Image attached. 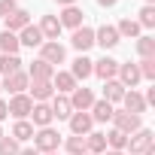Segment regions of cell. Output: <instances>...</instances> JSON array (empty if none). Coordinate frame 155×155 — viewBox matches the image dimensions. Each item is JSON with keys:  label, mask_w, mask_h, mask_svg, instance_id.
Masks as SVG:
<instances>
[{"label": "cell", "mask_w": 155, "mask_h": 155, "mask_svg": "<svg viewBox=\"0 0 155 155\" xmlns=\"http://www.w3.org/2000/svg\"><path fill=\"white\" fill-rule=\"evenodd\" d=\"M18 140H12L9 134H3V137H0V155H18Z\"/></svg>", "instance_id": "d590c367"}, {"label": "cell", "mask_w": 155, "mask_h": 155, "mask_svg": "<svg viewBox=\"0 0 155 155\" xmlns=\"http://www.w3.org/2000/svg\"><path fill=\"white\" fill-rule=\"evenodd\" d=\"M40 34H43V40H52V43H58V37H61V21H58V15H43L40 18Z\"/></svg>", "instance_id": "ac0fdd59"}, {"label": "cell", "mask_w": 155, "mask_h": 155, "mask_svg": "<svg viewBox=\"0 0 155 155\" xmlns=\"http://www.w3.org/2000/svg\"><path fill=\"white\" fill-rule=\"evenodd\" d=\"M0 82H3V91H9V97H12V94H25V91H28V85H31V79H28V73H25V70L3 76Z\"/></svg>", "instance_id": "30bf717a"}, {"label": "cell", "mask_w": 155, "mask_h": 155, "mask_svg": "<svg viewBox=\"0 0 155 155\" xmlns=\"http://www.w3.org/2000/svg\"><path fill=\"white\" fill-rule=\"evenodd\" d=\"M116 3H119V0H97V6H101V9H113Z\"/></svg>", "instance_id": "f35d334b"}, {"label": "cell", "mask_w": 155, "mask_h": 155, "mask_svg": "<svg viewBox=\"0 0 155 155\" xmlns=\"http://www.w3.org/2000/svg\"><path fill=\"white\" fill-rule=\"evenodd\" d=\"M85 152H88V155H104V152H107V137H104L101 131L85 134Z\"/></svg>", "instance_id": "484cf974"}, {"label": "cell", "mask_w": 155, "mask_h": 155, "mask_svg": "<svg viewBox=\"0 0 155 155\" xmlns=\"http://www.w3.org/2000/svg\"><path fill=\"white\" fill-rule=\"evenodd\" d=\"M58 21H61V28L76 31V28H82V25H85V9H82L79 3H76V6H64L61 15H58Z\"/></svg>", "instance_id": "ba28073f"}, {"label": "cell", "mask_w": 155, "mask_h": 155, "mask_svg": "<svg viewBox=\"0 0 155 155\" xmlns=\"http://www.w3.org/2000/svg\"><path fill=\"white\" fill-rule=\"evenodd\" d=\"M104 155H128V152H116V149H107Z\"/></svg>", "instance_id": "b9f144b4"}, {"label": "cell", "mask_w": 155, "mask_h": 155, "mask_svg": "<svg viewBox=\"0 0 155 155\" xmlns=\"http://www.w3.org/2000/svg\"><path fill=\"white\" fill-rule=\"evenodd\" d=\"M85 155H88V152H85Z\"/></svg>", "instance_id": "7dc6e473"}, {"label": "cell", "mask_w": 155, "mask_h": 155, "mask_svg": "<svg viewBox=\"0 0 155 155\" xmlns=\"http://www.w3.org/2000/svg\"><path fill=\"white\" fill-rule=\"evenodd\" d=\"M58 146H61V134H58L52 125L34 131V149H37L40 155H46V152H58Z\"/></svg>", "instance_id": "6da1fadb"}, {"label": "cell", "mask_w": 155, "mask_h": 155, "mask_svg": "<svg viewBox=\"0 0 155 155\" xmlns=\"http://www.w3.org/2000/svg\"><path fill=\"white\" fill-rule=\"evenodd\" d=\"M21 58L18 55H0V76H9V73H18L21 70Z\"/></svg>", "instance_id": "4dcf8cb0"}, {"label": "cell", "mask_w": 155, "mask_h": 155, "mask_svg": "<svg viewBox=\"0 0 155 155\" xmlns=\"http://www.w3.org/2000/svg\"><path fill=\"white\" fill-rule=\"evenodd\" d=\"M125 91H128V88H125L119 79H107V82H104V101H107V104H113V107H119V104H122Z\"/></svg>", "instance_id": "cb8c5ba5"}, {"label": "cell", "mask_w": 155, "mask_h": 155, "mask_svg": "<svg viewBox=\"0 0 155 155\" xmlns=\"http://www.w3.org/2000/svg\"><path fill=\"white\" fill-rule=\"evenodd\" d=\"M122 43V37H119V31H116V25H101L97 31H94V46H101L104 52H110V49H116Z\"/></svg>", "instance_id": "5b68a950"}, {"label": "cell", "mask_w": 155, "mask_h": 155, "mask_svg": "<svg viewBox=\"0 0 155 155\" xmlns=\"http://www.w3.org/2000/svg\"><path fill=\"white\" fill-rule=\"evenodd\" d=\"M146 6H155V0H146Z\"/></svg>", "instance_id": "7bdbcfd3"}, {"label": "cell", "mask_w": 155, "mask_h": 155, "mask_svg": "<svg viewBox=\"0 0 155 155\" xmlns=\"http://www.w3.org/2000/svg\"><path fill=\"white\" fill-rule=\"evenodd\" d=\"M122 110H125V113H134V116H143L149 107H146V101H143V94H140L137 88H128L125 97H122Z\"/></svg>", "instance_id": "4fadbf2b"}, {"label": "cell", "mask_w": 155, "mask_h": 155, "mask_svg": "<svg viewBox=\"0 0 155 155\" xmlns=\"http://www.w3.org/2000/svg\"><path fill=\"white\" fill-rule=\"evenodd\" d=\"M46 155H58V152H46Z\"/></svg>", "instance_id": "f6af8a7d"}, {"label": "cell", "mask_w": 155, "mask_h": 155, "mask_svg": "<svg viewBox=\"0 0 155 155\" xmlns=\"http://www.w3.org/2000/svg\"><path fill=\"white\" fill-rule=\"evenodd\" d=\"M116 79L125 85V88H137L140 85V70H137V64H119V73H116Z\"/></svg>", "instance_id": "44dd1931"}, {"label": "cell", "mask_w": 155, "mask_h": 155, "mask_svg": "<svg viewBox=\"0 0 155 155\" xmlns=\"http://www.w3.org/2000/svg\"><path fill=\"white\" fill-rule=\"evenodd\" d=\"M18 37L9 31H0V55H18Z\"/></svg>", "instance_id": "f1b7e54d"}, {"label": "cell", "mask_w": 155, "mask_h": 155, "mask_svg": "<svg viewBox=\"0 0 155 155\" xmlns=\"http://www.w3.org/2000/svg\"><path fill=\"white\" fill-rule=\"evenodd\" d=\"M113 128L131 137V134H137L143 128V116H134V113H125V110H113Z\"/></svg>", "instance_id": "7a4b0ae2"}, {"label": "cell", "mask_w": 155, "mask_h": 155, "mask_svg": "<svg viewBox=\"0 0 155 155\" xmlns=\"http://www.w3.org/2000/svg\"><path fill=\"white\" fill-rule=\"evenodd\" d=\"M49 107H52V116H55L58 122H67V119L73 116V107H70V97H67V94H55Z\"/></svg>", "instance_id": "d4e9b609"}, {"label": "cell", "mask_w": 155, "mask_h": 155, "mask_svg": "<svg viewBox=\"0 0 155 155\" xmlns=\"http://www.w3.org/2000/svg\"><path fill=\"white\" fill-rule=\"evenodd\" d=\"M76 85H79V82L70 76V70H55V76H52V88H55V94H70Z\"/></svg>", "instance_id": "7402d4cb"}, {"label": "cell", "mask_w": 155, "mask_h": 155, "mask_svg": "<svg viewBox=\"0 0 155 155\" xmlns=\"http://www.w3.org/2000/svg\"><path fill=\"white\" fill-rule=\"evenodd\" d=\"M134 21H137L140 28H146V31H152V28H155V6H146V3H143Z\"/></svg>", "instance_id": "1f68e13d"}, {"label": "cell", "mask_w": 155, "mask_h": 155, "mask_svg": "<svg viewBox=\"0 0 155 155\" xmlns=\"http://www.w3.org/2000/svg\"><path fill=\"white\" fill-rule=\"evenodd\" d=\"M34 131H37V128H34L28 119H18V122L12 125V134H9V137L18 140V143H25V140H34Z\"/></svg>", "instance_id": "83f0119b"}, {"label": "cell", "mask_w": 155, "mask_h": 155, "mask_svg": "<svg viewBox=\"0 0 155 155\" xmlns=\"http://www.w3.org/2000/svg\"><path fill=\"white\" fill-rule=\"evenodd\" d=\"M0 91H3V82H0Z\"/></svg>", "instance_id": "bcb514c9"}, {"label": "cell", "mask_w": 155, "mask_h": 155, "mask_svg": "<svg viewBox=\"0 0 155 155\" xmlns=\"http://www.w3.org/2000/svg\"><path fill=\"white\" fill-rule=\"evenodd\" d=\"M15 37H18V46H25V49H40V46L46 43L37 25H28V28H25V31H18Z\"/></svg>", "instance_id": "d6986e66"}, {"label": "cell", "mask_w": 155, "mask_h": 155, "mask_svg": "<svg viewBox=\"0 0 155 155\" xmlns=\"http://www.w3.org/2000/svg\"><path fill=\"white\" fill-rule=\"evenodd\" d=\"M28 122H31L34 128H49V125L55 122V116H52V107H49V104H34V110H31Z\"/></svg>", "instance_id": "9a60e30c"}, {"label": "cell", "mask_w": 155, "mask_h": 155, "mask_svg": "<svg viewBox=\"0 0 155 155\" xmlns=\"http://www.w3.org/2000/svg\"><path fill=\"white\" fill-rule=\"evenodd\" d=\"M134 46H137L140 61H143V58H155V37H152V34H140Z\"/></svg>", "instance_id": "4316f807"}, {"label": "cell", "mask_w": 155, "mask_h": 155, "mask_svg": "<svg viewBox=\"0 0 155 155\" xmlns=\"http://www.w3.org/2000/svg\"><path fill=\"white\" fill-rule=\"evenodd\" d=\"M28 97L34 104H49L55 97V88H52V79H43V82H31L28 85Z\"/></svg>", "instance_id": "8fae6325"}, {"label": "cell", "mask_w": 155, "mask_h": 155, "mask_svg": "<svg viewBox=\"0 0 155 155\" xmlns=\"http://www.w3.org/2000/svg\"><path fill=\"white\" fill-rule=\"evenodd\" d=\"M64 143V149H67V155H85V137H76V134H70L67 140H61Z\"/></svg>", "instance_id": "836d02e7"}, {"label": "cell", "mask_w": 155, "mask_h": 155, "mask_svg": "<svg viewBox=\"0 0 155 155\" xmlns=\"http://www.w3.org/2000/svg\"><path fill=\"white\" fill-rule=\"evenodd\" d=\"M6 110H9V116L18 122V119H28V116H31V110H34V101L28 97V91H25V94H12V97L6 101Z\"/></svg>", "instance_id": "8992f818"}, {"label": "cell", "mask_w": 155, "mask_h": 155, "mask_svg": "<svg viewBox=\"0 0 155 155\" xmlns=\"http://www.w3.org/2000/svg\"><path fill=\"white\" fill-rule=\"evenodd\" d=\"M119 64H122V61H116V58L104 55L101 61H94V73H91V76H101L104 82H107V79H116V73H119Z\"/></svg>", "instance_id": "2e32d148"}, {"label": "cell", "mask_w": 155, "mask_h": 155, "mask_svg": "<svg viewBox=\"0 0 155 155\" xmlns=\"http://www.w3.org/2000/svg\"><path fill=\"white\" fill-rule=\"evenodd\" d=\"M55 3H58V6L64 9V6H76V0H55Z\"/></svg>", "instance_id": "60d3db41"}, {"label": "cell", "mask_w": 155, "mask_h": 155, "mask_svg": "<svg viewBox=\"0 0 155 155\" xmlns=\"http://www.w3.org/2000/svg\"><path fill=\"white\" fill-rule=\"evenodd\" d=\"M113 110H116L113 104H107L104 97H97L88 113H91V122H94V125H107V122H113Z\"/></svg>", "instance_id": "ffe728a7"}, {"label": "cell", "mask_w": 155, "mask_h": 155, "mask_svg": "<svg viewBox=\"0 0 155 155\" xmlns=\"http://www.w3.org/2000/svg\"><path fill=\"white\" fill-rule=\"evenodd\" d=\"M3 21H6V28H3V31H9V34H18V31H25V28L31 25V12L18 6V9H15L12 15H6Z\"/></svg>", "instance_id": "603a6c76"}, {"label": "cell", "mask_w": 155, "mask_h": 155, "mask_svg": "<svg viewBox=\"0 0 155 155\" xmlns=\"http://www.w3.org/2000/svg\"><path fill=\"white\" fill-rule=\"evenodd\" d=\"M25 73H28V79H31V82H43V79H52V76H55V67L46 64L43 58H34V61L28 64Z\"/></svg>", "instance_id": "7c38bea8"}, {"label": "cell", "mask_w": 155, "mask_h": 155, "mask_svg": "<svg viewBox=\"0 0 155 155\" xmlns=\"http://www.w3.org/2000/svg\"><path fill=\"white\" fill-rule=\"evenodd\" d=\"M3 119H9V110H6V101L0 97V125H3Z\"/></svg>", "instance_id": "74e56055"}, {"label": "cell", "mask_w": 155, "mask_h": 155, "mask_svg": "<svg viewBox=\"0 0 155 155\" xmlns=\"http://www.w3.org/2000/svg\"><path fill=\"white\" fill-rule=\"evenodd\" d=\"M18 155H40V152H37L34 146H28V149H18Z\"/></svg>", "instance_id": "ab89813d"}, {"label": "cell", "mask_w": 155, "mask_h": 155, "mask_svg": "<svg viewBox=\"0 0 155 155\" xmlns=\"http://www.w3.org/2000/svg\"><path fill=\"white\" fill-rule=\"evenodd\" d=\"M91 73H94V61H91V58H85V55H79V58L70 64V76H73L76 82H85Z\"/></svg>", "instance_id": "e0dca14e"}, {"label": "cell", "mask_w": 155, "mask_h": 155, "mask_svg": "<svg viewBox=\"0 0 155 155\" xmlns=\"http://www.w3.org/2000/svg\"><path fill=\"white\" fill-rule=\"evenodd\" d=\"M67 97H70L73 113H88V110H91V104L97 101V97H94V91H91V88H85V85H76Z\"/></svg>", "instance_id": "277c9868"}, {"label": "cell", "mask_w": 155, "mask_h": 155, "mask_svg": "<svg viewBox=\"0 0 155 155\" xmlns=\"http://www.w3.org/2000/svg\"><path fill=\"white\" fill-rule=\"evenodd\" d=\"M40 58L58 70V64H64V61H67V52H64V46H61V43H52V40H46V43L40 46Z\"/></svg>", "instance_id": "52a82bcc"}, {"label": "cell", "mask_w": 155, "mask_h": 155, "mask_svg": "<svg viewBox=\"0 0 155 155\" xmlns=\"http://www.w3.org/2000/svg\"><path fill=\"white\" fill-rule=\"evenodd\" d=\"M107 149H116V152H125V146H128V134H122V131H116V128H110L107 134Z\"/></svg>", "instance_id": "f546056e"}, {"label": "cell", "mask_w": 155, "mask_h": 155, "mask_svg": "<svg viewBox=\"0 0 155 155\" xmlns=\"http://www.w3.org/2000/svg\"><path fill=\"white\" fill-rule=\"evenodd\" d=\"M0 137H3V125H0Z\"/></svg>", "instance_id": "ee69618b"}, {"label": "cell", "mask_w": 155, "mask_h": 155, "mask_svg": "<svg viewBox=\"0 0 155 155\" xmlns=\"http://www.w3.org/2000/svg\"><path fill=\"white\" fill-rule=\"evenodd\" d=\"M116 31H119V37H131V40H137L143 28H140V25H137L134 18H122V21L116 25Z\"/></svg>", "instance_id": "d6a6232c"}, {"label": "cell", "mask_w": 155, "mask_h": 155, "mask_svg": "<svg viewBox=\"0 0 155 155\" xmlns=\"http://www.w3.org/2000/svg\"><path fill=\"white\" fill-rule=\"evenodd\" d=\"M18 9V3H15V0H0V21H3L6 15H12Z\"/></svg>", "instance_id": "8d00e7d4"}, {"label": "cell", "mask_w": 155, "mask_h": 155, "mask_svg": "<svg viewBox=\"0 0 155 155\" xmlns=\"http://www.w3.org/2000/svg\"><path fill=\"white\" fill-rule=\"evenodd\" d=\"M149 146H155V134H152L149 128H140L137 134H131V137H128L125 152H131V155H143Z\"/></svg>", "instance_id": "3957f363"}, {"label": "cell", "mask_w": 155, "mask_h": 155, "mask_svg": "<svg viewBox=\"0 0 155 155\" xmlns=\"http://www.w3.org/2000/svg\"><path fill=\"white\" fill-rule=\"evenodd\" d=\"M67 122H70V134H76V137H85V134H91V131H94L91 113H73Z\"/></svg>", "instance_id": "5bb4252c"}, {"label": "cell", "mask_w": 155, "mask_h": 155, "mask_svg": "<svg viewBox=\"0 0 155 155\" xmlns=\"http://www.w3.org/2000/svg\"><path fill=\"white\" fill-rule=\"evenodd\" d=\"M70 46L79 52V55H85V52L94 46V28H88V25L76 28V31H73V37H70Z\"/></svg>", "instance_id": "9c48e42d"}, {"label": "cell", "mask_w": 155, "mask_h": 155, "mask_svg": "<svg viewBox=\"0 0 155 155\" xmlns=\"http://www.w3.org/2000/svg\"><path fill=\"white\" fill-rule=\"evenodd\" d=\"M137 70H140V79L155 82V58H143V61L137 64Z\"/></svg>", "instance_id": "e575fe53"}]
</instances>
